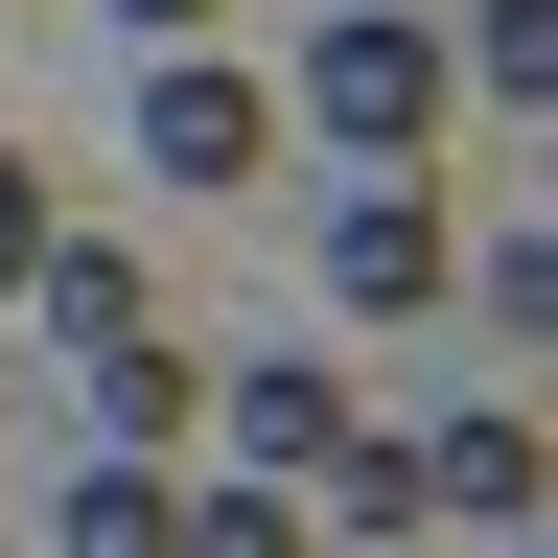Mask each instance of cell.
<instances>
[{
	"mask_svg": "<svg viewBox=\"0 0 558 558\" xmlns=\"http://www.w3.org/2000/svg\"><path fill=\"white\" fill-rule=\"evenodd\" d=\"M442 94H465V47L418 24V0H349V24L303 47V117L349 140V163H418V140H442Z\"/></svg>",
	"mask_w": 558,
	"mask_h": 558,
	"instance_id": "1",
	"label": "cell"
},
{
	"mask_svg": "<svg viewBox=\"0 0 558 558\" xmlns=\"http://www.w3.org/2000/svg\"><path fill=\"white\" fill-rule=\"evenodd\" d=\"M24 303H47L70 349H117V326H140V256H117V233H47V256H24Z\"/></svg>",
	"mask_w": 558,
	"mask_h": 558,
	"instance_id": "9",
	"label": "cell"
},
{
	"mask_svg": "<svg viewBox=\"0 0 558 558\" xmlns=\"http://www.w3.org/2000/svg\"><path fill=\"white\" fill-rule=\"evenodd\" d=\"M117 24H163V47H186V24H209V0H117Z\"/></svg>",
	"mask_w": 558,
	"mask_h": 558,
	"instance_id": "12",
	"label": "cell"
},
{
	"mask_svg": "<svg viewBox=\"0 0 558 558\" xmlns=\"http://www.w3.org/2000/svg\"><path fill=\"white\" fill-rule=\"evenodd\" d=\"M418 512L512 535V512H535V418H442V442H418Z\"/></svg>",
	"mask_w": 558,
	"mask_h": 558,
	"instance_id": "6",
	"label": "cell"
},
{
	"mask_svg": "<svg viewBox=\"0 0 558 558\" xmlns=\"http://www.w3.org/2000/svg\"><path fill=\"white\" fill-rule=\"evenodd\" d=\"M465 70L488 94H558V0H465Z\"/></svg>",
	"mask_w": 558,
	"mask_h": 558,
	"instance_id": "10",
	"label": "cell"
},
{
	"mask_svg": "<svg viewBox=\"0 0 558 558\" xmlns=\"http://www.w3.org/2000/svg\"><path fill=\"white\" fill-rule=\"evenodd\" d=\"M140 163H163L186 209H233V186L279 163V94H256L233 47H163V70H140Z\"/></svg>",
	"mask_w": 558,
	"mask_h": 558,
	"instance_id": "2",
	"label": "cell"
},
{
	"mask_svg": "<svg viewBox=\"0 0 558 558\" xmlns=\"http://www.w3.org/2000/svg\"><path fill=\"white\" fill-rule=\"evenodd\" d=\"M163 535H186V488L140 465V442H94V465L47 488V558H163Z\"/></svg>",
	"mask_w": 558,
	"mask_h": 558,
	"instance_id": "5",
	"label": "cell"
},
{
	"mask_svg": "<svg viewBox=\"0 0 558 558\" xmlns=\"http://www.w3.org/2000/svg\"><path fill=\"white\" fill-rule=\"evenodd\" d=\"M24 256H47V163L0 140V303H24Z\"/></svg>",
	"mask_w": 558,
	"mask_h": 558,
	"instance_id": "11",
	"label": "cell"
},
{
	"mask_svg": "<svg viewBox=\"0 0 558 558\" xmlns=\"http://www.w3.org/2000/svg\"><path fill=\"white\" fill-rule=\"evenodd\" d=\"M209 418H233V465L303 488V465L349 442V373H326V349H256V373H209Z\"/></svg>",
	"mask_w": 558,
	"mask_h": 558,
	"instance_id": "4",
	"label": "cell"
},
{
	"mask_svg": "<svg viewBox=\"0 0 558 558\" xmlns=\"http://www.w3.org/2000/svg\"><path fill=\"white\" fill-rule=\"evenodd\" d=\"M186 418H209V373H186V349H140V326H117V349H94V442H140V465H163Z\"/></svg>",
	"mask_w": 558,
	"mask_h": 558,
	"instance_id": "7",
	"label": "cell"
},
{
	"mask_svg": "<svg viewBox=\"0 0 558 558\" xmlns=\"http://www.w3.org/2000/svg\"><path fill=\"white\" fill-rule=\"evenodd\" d=\"M442 279H465V233L418 209V163H373V186L326 209V303H349V326H418Z\"/></svg>",
	"mask_w": 558,
	"mask_h": 558,
	"instance_id": "3",
	"label": "cell"
},
{
	"mask_svg": "<svg viewBox=\"0 0 558 558\" xmlns=\"http://www.w3.org/2000/svg\"><path fill=\"white\" fill-rule=\"evenodd\" d=\"M163 558H326V535H303V488H279V465H209Z\"/></svg>",
	"mask_w": 558,
	"mask_h": 558,
	"instance_id": "8",
	"label": "cell"
}]
</instances>
